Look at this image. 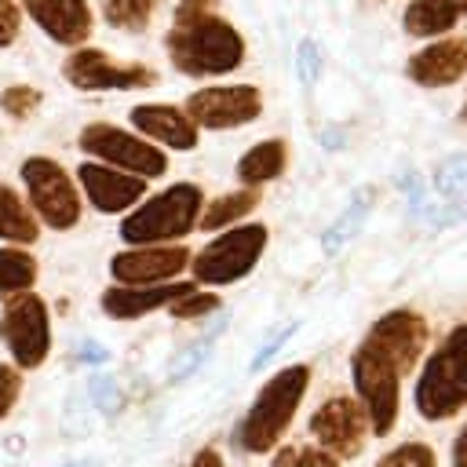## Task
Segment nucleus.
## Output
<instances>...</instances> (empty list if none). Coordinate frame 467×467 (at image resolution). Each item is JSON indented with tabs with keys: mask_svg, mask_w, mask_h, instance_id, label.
Masks as SVG:
<instances>
[{
	"mask_svg": "<svg viewBox=\"0 0 467 467\" xmlns=\"http://www.w3.org/2000/svg\"><path fill=\"white\" fill-rule=\"evenodd\" d=\"M288 164V150L281 139H266V142H255L241 161H237V179L244 190H255L263 182H274Z\"/></svg>",
	"mask_w": 467,
	"mask_h": 467,
	"instance_id": "obj_21",
	"label": "nucleus"
},
{
	"mask_svg": "<svg viewBox=\"0 0 467 467\" xmlns=\"http://www.w3.org/2000/svg\"><path fill=\"white\" fill-rule=\"evenodd\" d=\"M376 467H438V460H434L431 445H423V441H405V445L390 449L387 456H379Z\"/></svg>",
	"mask_w": 467,
	"mask_h": 467,
	"instance_id": "obj_27",
	"label": "nucleus"
},
{
	"mask_svg": "<svg viewBox=\"0 0 467 467\" xmlns=\"http://www.w3.org/2000/svg\"><path fill=\"white\" fill-rule=\"evenodd\" d=\"M193 281H168V285H146V288H124V285H109L99 299L102 314L113 321H135L146 317L153 310H168L175 299H182L186 292H193Z\"/></svg>",
	"mask_w": 467,
	"mask_h": 467,
	"instance_id": "obj_16",
	"label": "nucleus"
},
{
	"mask_svg": "<svg viewBox=\"0 0 467 467\" xmlns=\"http://www.w3.org/2000/svg\"><path fill=\"white\" fill-rule=\"evenodd\" d=\"M310 434L317 449H325L336 460H354L365 449L368 434V416L358 405V398H328L314 416H310Z\"/></svg>",
	"mask_w": 467,
	"mask_h": 467,
	"instance_id": "obj_13",
	"label": "nucleus"
},
{
	"mask_svg": "<svg viewBox=\"0 0 467 467\" xmlns=\"http://www.w3.org/2000/svg\"><path fill=\"white\" fill-rule=\"evenodd\" d=\"M40 230H44V226H40L36 215L29 212L26 197H22L15 186L0 182V244L29 248V244L40 241Z\"/></svg>",
	"mask_w": 467,
	"mask_h": 467,
	"instance_id": "obj_19",
	"label": "nucleus"
},
{
	"mask_svg": "<svg viewBox=\"0 0 467 467\" xmlns=\"http://www.w3.org/2000/svg\"><path fill=\"white\" fill-rule=\"evenodd\" d=\"M219 306V296H212V292H186L182 299H175L168 310H171V317H179V321H197V317H204V314H212Z\"/></svg>",
	"mask_w": 467,
	"mask_h": 467,
	"instance_id": "obj_28",
	"label": "nucleus"
},
{
	"mask_svg": "<svg viewBox=\"0 0 467 467\" xmlns=\"http://www.w3.org/2000/svg\"><path fill=\"white\" fill-rule=\"evenodd\" d=\"M22 33V11L18 0H0V47H11Z\"/></svg>",
	"mask_w": 467,
	"mask_h": 467,
	"instance_id": "obj_31",
	"label": "nucleus"
},
{
	"mask_svg": "<svg viewBox=\"0 0 467 467\" xmlns=\"http://www.w3.org/2000/svg\"><path fill=\"white\" fill-rule=\"evenodd\" d=\"M18 179H22V197L40 226L73 230L80 223V215H84L80 190H77L73 175L55 157H44V153L26 157L18 164Z\"/></svg>",
	"mask_w": 467,
	"mask_h": 467,
	"instance_id": "obj_6",
	"label": "nucleus"
},
{
	"mask_svg": "<svg viewBox=\"0 0 467 467\" xmlns=\"http://www.w3.org/2000/svg\"><path fill=\"white\" fill-rule=\"evenodd\" d=\"M164 47L186 77H223L244 62V40L215 11V0H179Z\"/></svg>",
	"mask_w": 467,
	"mask_h": 467,
	"instance_id": "obj_2",
	"label": "nucleus"
},
{
	"mask_svg": "<svg viewBox=\"0 0 467 467\" xmlns=\"http://www.w3.org/2000/svg\"><path fill=\"white\" fill-rule=\"evenodd\" d=\"M299 66H303V80L310 84V80H314V44H303V51H299Z\"/></svg>",
	"mask_w": 467,
	"mask_h": 467,
	"instance_id": "obj_35",
	"label": "nucleus"
},
{
	"mask_svg": "<svg viewBox=\"0 0 467 467\" xmlns=\"http://www.w3.org/2000/svg\"><path fill=\"white\" fill-rule=\"evenodd\" d=\"M263 109L259 88L255 84H219V88H201L186 99L182 113L190 117V124L212 128V131H226V128H241L252 124Z\"/></svg>",
	"mask_w": 467,
	"mask_h": 467,
	"instance_id": "obj_11",
	"label": "nucleus"
},
{
	"mask_svg": "<svg viewBox=\"0 0 467 467\" xmlns=\"http://www.w3.org/2000/svg\"><path fill=\"white\" fill-rule=\"evenodd\" d=\"M73 182L80 190V201H88L99 215H128L146 197V179H135L128 171L80 161L73 171Z\"/></svg>",
	"mask_w": 467,
	"mask_h": 467,
	"instance_id": "obj_14",
	"label": "nucleus"
},
{
	"mask_svg": "<svg viewBox=\"0 0 467 467\" xmlns=\"http://www.w3.org/2000/svg\"><path fill=\"white\" fill-rule=\"evenodd\" d=\"M106 26L124 29V33H142L153 18V11L161 7V0H99Z\"/></svg>",
	"mask_w": 467,
	"mask_h": 467,
	"instance_id": "obj_24",
	"label": "nucleus"
},
{
	"mask_svg": "<svg viewBox=\"0 0 467 467\" xmlns=\"http://www.w3.org/2000/svg\"><path fill=\"white\" fill-rule=\"evenodd\" d=\"M40 277V263L29 248H15V244H0V303L22 292H33Z\"/></svg>",
	"mask_w": 467,
	"mask_h": 467,
	"instance_id": "obj_22",
	"label": "nucleus"
},
{
	"mask_svg": "<svg viewBox=\"0 0 467 467\" xmlns=\"http://www.w3.org/2000/svg\"><path fill=\"white\" fill-rule=\"evenodd\" d=\"M77 150H80L88 161H95V164L128 171V175L146 179V182L168 171V157H164L161 146L146 142L142 135H135V131H128V128L106 124V120L84 124L80 135H77Z\"/></svg>",
	"mask_w": 467,
	"mask_h": 467,
	"instance_id": "obj_8",
	"label": "nucleus"
},
{
	"mask_svg": "<svg viewBox=\"0 0 467 467\" xmlns=\"http://www.w3.org/2000/svg\"><path fill=\"white\" fill-rule=\"evenodd\" d=\"M190 467H226V460H223V452L219 449H197L193 452V460H190Z\"/></svg>",
	"mask_w": 467,
	"mask_h": 467,
	"instance_id": "obj_32",
	"label": "nucleus"
},
{
	"mask_svg": "<svg viewBox=\"0 0 467 467\" xmlns=\"http://www.w3.org/2000/svg\"><path fill=\"white\" fill-rule=\"evenodd\" d=\"M266 248V226H226L215 241H208L197 255H190V270L197 285H234L248 277Z\"/></svg>",
	"mask_w": 467,
	"mask_h": 467,
	"instance_id": "obj_9",
	"label": "nucleus"
},
{
	"mask_svg": "<svg viewBox=\"0 0 467 467\" xmlns=\"http://www.w3.org/2000/svg\"><path fill=\"white\" fill-rule=\"evenodd\" d=\"M292 332H296V325H288V328H285L281 336H274V339H270V343H266V347H263V350L255 354V361H252V368H259V365H263V361H266V358H270V354H274V350H277V347L285 343V336H292Z\"/></svg>",
	"mask_w": 467,
	"mask_h": 467,
	"instance_id": "obj_33",
	"label": "nucleus"
},
{
	"mask_svg": "<svg viewBox=\"0 0 467 467\" xmlns=\"http://www.w3.org/2000/svg\"><path fill=\"white\" fill-rule=\"evenodd\" d=\"M452 467H467V427L452 441Z\"/></svg>",
	"mask_w": 467,
	"mask_h": 467,
	"instance_id": "obj_34",
	"label": "nucleus"
},
{
	"mask_svg": "<svg viewBox=\"0 0 467 467\" xmlns=\"http://www.w3.org/2000/svg\"><path fill=\"white\" fill-rule=\"evenodd\" d=\"M412 401L416 412L431 423L449 420L467 405V325H456L427 358Z\"/></svg>",
	"mask_w": 467,
	"mask_h": 467,
	"instance_id": "obj_5",
	"label": "nucleus"
},
{
	"mask_svg": "<svg viewBox=\"0 0 467 467\" xmlns=\"http://www.w3.org/2000/svg\"><path fill=\"white\" fill-rule=\"evenodd\" d=\"M409 77L423 88H445V84H456L463 73H467V40H434L427 44L423 51H416L409 58Z\"/></svg>",
	"mask_w": 467,
	"mask_h": 467,
	"instance_id": "obj_18",
	"label": "nucleus"
},
{
	"mask_svg": "<svg viewBox=\"0 0 467 467\" xmlns=\"http://www.w3.org/2000/svg\"><path fill=\"white\" fill-rule=\"evenodd\" d=\"M467 15V0H412L405 7V29L412 36H438Z\"/></svg>",
	"mask_w": 467,
	"mask_h": 467,
	"instance_id": "obj_20",
	"label": "nucleus"
},
{
	"mask_svg": "<svg viewBox=\"0 0 467 467\" xmlns=\"http://www.w3.org/2000/svg\"><path fill=\"white\" fill-rule=\"evenodd\" d=\"M270 467H339V460L317 445H285L274 452Z\"/></svg>",
	"mask_w": 467,
	"mask_h": 467,
	"instance_id": "obj_26",
	"label": "nucleus"
},
{
	"mask_svg": "<svg viewBox=\"0 0 467 467\" xmlns=\"http://www.w3.org/2000/svg\"><path fill=\"white\" fill-rule=\"evenodd\" d=\"M190 266V248L186 244H142V248H124L109 259V277L113 285L124 288H146V285H168Z\"/></svg>",
	"mask_w": 467,
	"mask_h": 467,
	"instance_id": "obj_12",
	"label": "nucleus"
},
{
	"mask_svg": "<svg viewBox=\"0 0 467 467\" xmlns=\"http://www.w3.org/2000/svg\"><path fill=\"white\" fill-rule=\"evenodd\" d=\"M204 193L193 182H175L153 197H142L124 219H120V241L128 248L142 244H179L201 219Z\"/></svg>",
	"mask_w": 467,
	"mask_h": 467,
	"instance_id": "obj_3",
	"label": "nucleus"
},
{
	"mask_svg": "<svg viewBox=\"0 0 467 467\" xmlns=\"http://www.w3.org/2000/svg\"><path fill=\"white\" fill-rule=\"evenodd\" d=\"M40 106H44V95H40V88H33V84H7V88L0 91V109H4L11 120H29Z\"/></svg>",
	"mask_w": 467,
	"mask_h": 467,
	"instance_id": "obj_25",
	"label": "nucleus"
},
{
	"mask_svg": "<svg viewBox=\"0 0 467 467\" xmlns=\"http://www.w3.org/2000/svg\"><path fill=\"white\" fill-rule=\"evenodd\" d=\"M365 201H368V193H365V197L354 204V212H347V215H343V219H339V223L328 230V237H325V248H328V252H336V248H339V244H343V241H347V237L358 230V223H361V219H365V212H368V204H365Z\"/></svg>",
	"mask_w": 467,
	"mask_h": 467,
	"instance_id": "obj_30",
	"label": "nucleus"
},
{
	"mask_svg": "<svg viewBox=\"0 0 467 467\" xmlns=\"http://www.w3.org/2000/svg\"><path fill=\"white\" fill-rule=\"evenodd\" d=\"M22 387H26V379H22V372L11 365V361H0V423L15 412V405L22 401Z\"/></svg>",
	"mask_w": 467,
	"mask_h": 467,
	"instance_id": "obj_29",
	"label": "nucleus"
},
{
	"mask_svg": "<svg viewBox=\"0 0 467 467\" xmlns=\"http://www.w3.org/2000/svg\"><path fill=\"white\" fill-rule=\"evenodd\" d=\"M131 128L135 135H142L153 146H168V150H193L197 146V128L190 124V117L182 113V106H168V102H142L131 113Z\"/></svg>",
	"mask_w": 467,
	"mask_h": 467,
	"instance_id": "obj_17",
	"label": "nucleus"
},
{
	"mask_svg": "<svg viewBox=\"0 0 467 467\" xmlns=\"http://www.w3.org/2000/svg\"><path fill=\"white\" fill-rule=\"evenodd\" d=\"M306 383H310V365L277 368L263 383L255 401L248 405L244 420L237 423V445L244 452H270L285 438V431H288V423H292V416L306 394Z\"/></svg>",
	"mask_w": 467,
	"mask_h": 467,
	"instance_id": "obj_4",
	"label": "nucleus"
},
{
	"mask_svg": "<svg viewBox=\"0 0 467 467\" xmlns=\"http://www.w3.org/2000/svg\"><path fill=\"white\" fill-rule=\"evenodd\" d=\"M22 18H29L47 40L62 47H84L91 36V7L88 0H18Z\"/></svg>",
	"mask_w": 467,
	"mask_h": 467,
	"instance_id": "obj_15",
	"label": "nucleus"
},
{
	"mask_svg": "<svg viewBox=\"0 0 467 467\" xmlns=\"http://www.w3.org/2000/svg\"><path fill=\"white\" fill-rule=\"evenodd\" d=\"M0 343L7 350V361L26 376L36 372L55 343L51 332V306L36 292H22L0 303Z\"/></svg>",
	"mask_w": 467,
	"mask_h": 467,
	"instance_id": "obj_7",
	"label": "nucleus"
},
{
	"mask_svg": "<svg viewBox=\"0 0 467 467\" xmlns=\"http://www.w3.org/2000/svg\"><path fill=\"white\" fill-rule=\"evenodd\" d=\"M255 204H259V190H234V193H223V197H215L212 204L201 208L197 226H201V230H223V226H234V223L244 219Z\"/></svg>",
	"mask_w": 467,
	"mask_h": 467,
	"instance_id": "obj_23",
	"label": "nucleus"
},
{
	"mask_svg": "<svg viewBox=\"0 0 467 467\" xmlns=\"http://www.w3.org/2000/svg\"><path fill=\"white\" fill-rule=\"evenodd\" d=\"M62 77L77 91H135L157 84V73L139 62H113L99 47H73L62 62Z\"/></svg>",
	"mask_w": 467,
	"mask_h": 467,
	"instance_id": "obj_10",
	"label": "nucleus"
},
{
	"mask_svg": "<svg viewBox=\"0 0 467 467\" xmlns=\"http://www.w3.org/2000/svg\"><path fill=\"white\" fill-rule=\"evenodd\" d=\"M460 117H463V120H467V102H463V109H460Z\"/></svg>",
	"mask_w": 467,
	"mask_h": 467,
	"instance_id": "obj_36",
	"label": "nucleus"
},
{
	"mask_svg": "<svg viewBox=\"0 0 467 467\" xmlns=\"http://www.w3.org/2000/svg\"><path fill=\"white\" fill-rule=\"evenodd\" d=\"M427 347V321L416 310L383 314L350 358L358 405L368 416L372 434H390L401 409V379L416 368Z\"/></svg>",
	"mask_w": 467,
	"mask_h": 467,
	"instance_id": "obj_1",
	"label": "nucleus"
}]
</instances>
